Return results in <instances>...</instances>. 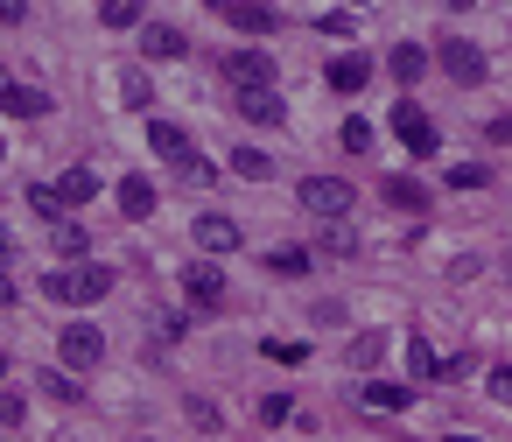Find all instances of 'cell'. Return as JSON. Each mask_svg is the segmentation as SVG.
<instances>
[{
	"label": "cell",
	"mask_w": 512,
	"mask_h": 442,
	"mask_svg": "<svg viewBox=\"0 0 512 442\" xmlns=\"http://www.w3.org/2000/svg\"><path fill=\"white\" fill-rule=\"evenodd\" d=\"M8 85H15V78H8V64H0V92H8Z\"/></svg>",
	"instance_id": "cell-41"
},
{
	"label": "cell",
	"mask_w": 512,
	"mask_h": 442,
	"mask_svg": "<svg viewBox=\"0 0 512 442\" xmlns=\"http://www.w3.org/2000/svg\"><path fill=\"white\" fill-rule=\"evenodd\" d=\"M120 99H127L134 113H148V106H155V78H148V71H120Z\"/></svg>",
	"instance_id": "cell-23"
},
{
	"label": "cell",
	"mask_w": 512,
	"mask_h": 442,
	"mask_svg": "<svg viewBox=\"0 0 512 442\" xmlns=\"http://www.w3.org/2000/svg\"><path fill=\"white\" fill-rule=\"evenodd\" d=\"M211 8H218L239 36H274V29H281V15L267 8V0H211Z\"/></svg>",
	"instance_id": "cell-6"
},
{
	"label": "cell",
	"mask_w": 512,
	"mask_h": 442,
	"mask_svg": "<svg viewBox=\"0 0 512 442\" xmlns=\"http://www.w3.org/2000/svg\"><path fill=\"white\" fill-rule=\"evenodd\" d=\"M190 239H197V253H239V225L225 218V211H204V218H190Z\"/></svg>",
	"instance_id": "cell-9"
},
{
	"label": "cell",
	"mask_w": 512,
	"mask_h": 442,
	"mask_svg": "<svg viewBox=\"0 0 512 442\" xmlns=\"http://www.w3.org/2000/svg\"><path fill=\"white\" fill-rule=\"evenodd\" d=\"M407 372H414V379H442V358H435L428 337H407Z\"/></svg>",
	"instance_id": "cell-26"
},
{
	"label": "cell",
	"mask_w": 512,
	"mask_h": 442,
	"mask_svg": "<svg viewBox=\"0 0 512 442\" xmlns=\"http://www.w3.org/2000/svg\"><path fill=\"white\" fill-rule=\"evenodd\" d=\"M323 78H330V92H344V99H351V92H365V85H372V57H358V50H351V57H330V71H323Z\"/></svg>",
	"instance_id": "cell-15"
},
{
	"label": "cell",
	"mask_w": 512,
	"mask_h": 442,
	"mask_svg": "<svg viewBox=\"0 0 512 442\" xmlns=\"http://www.w3.org/2000/svg\"><path fill=\"white\" fill-rule=\"evenodd\" d=\"M484 134H491V141H512V113H498V120H491Z\"/></svg>",
	"instance_id": "cell-38"
},
{
	"label": "cell",
	"mask_w": 512,
	"mask_h": 442,
	"mask_svg": "<svg viewBox=\"0 0 512 442\" xmlns=\"http://www.w3.org/2000/svg\"><path fill=\"white\" fill-rule=\"evenodd\" d=\"M379 197H386L393 211H414V218L428 211V190H421L414 176H386V183H379Z\"/></svg>",
	"instance_id": "cell-18"
},
{
	"label": "cell",
	"mask_w": 512,
	"mask_h": 442,
	"mask_svg": "<svg viewBox=\"0 0 512 442\" xmlns=\"http://www.w3.org/2000/svg\"><path fill=\"white\" fill-rule=\"evenodd\" d=\"M225 78H232L239 92H253V85H274V57H267V50H232V57H225Z\"/></svg>",
	"instance_id": "cell-11"
},
{
	"label": "cell",
	"mask_w": 512,
	"mask_h": 442,
	"mask_svg": "<svg viewBox=\"0 0 512 442\" xmlns=\"http://www.w3.org/2000/svg\"><path fill=\"white\" fill-rule=\"evenodd\" d=\"M0 113H8V120H43V113H57V99L43 85H8V92H0Z\"/></svg>",
	"instance_id": "cell-12"
},
{
	"label": "cell",
	"mask_w": 512,
	"mask_h": 442,
	"mask_svg": "<svg viewBox=\"0 0 512 442\" xmlns=\"http://www.w3.org/2000/svg\"><path fill=\"white\" fill-rule=\"evenodd\" d=\"M442 442H477V435H442Z\"/></svg>",
	"instance_id": "cell-42"
},
{
	"label": "cell",
	"mask_w": 512,
	"mask_h": 442,
	"mask_svg": "<svg viewBox=\"0 0 512 442\" xmlns=\"http://www.w3.org/2000/svg\"><path fill=\"white\" fill-rule=\"evenodd\" d=\"M190 50V36L176 29V22H141V57H155V64H176Z\"/></svg>",
	"instance_id": "cell-10"
},
{
	"label": "cell",
	"mask_w": 512,
	"mask_h": 442,
	"mask_svg": "<svg viewBox=\"0 0 512 442\" xmlns=\"http://www.w3.org/2000/svg\"><path fill=\"white\" fill-rule=\"evenodd\" d=\"M260 351H267L274 365H302V358H309V344H295V337H267Z\"/></svg>",
	"instance_id": "cell-30"
},
{
	"label": "cell",
	"mask_w": 512,
	"mask_h": 442,
	"mask_svg": "<svg viewBox=\"0 0 512 442\" xmlns=\"http://www.w3.org/2000/svg\"><path fill=\"white\" fill-rule=\"evenodd\" d=\"M8 253H15V239H8V232H0V267H8Z\"/></svg>",
	"instance_id": "cell-40"
},
{
	"label": "cell",
	"mask_w": 512,
	"mask_h": 442,
	"mask_svg": "<svg viewBox=\"0 0 512 442\" xmlns=\"http://www.w3.org/2000/svg\"><path fill=\"white\" fill-rule=\"evenodd\" d=\"M8 302H15V281H8V274H0V309H8Z\"/></svg>",
	"instance_id": "cell-39"
},
{
	"label": "cell",
	"mask_w": 512,
	"mask_h": 442,
	"mask_svg": "<svg viewBox=\"0 0 512 442\" xmlns=\"http://www.w3.org/2000/svg\"><path fill=\"white\" fill-rule=\"evenodd\" d=\"M393 134H400V148H407V155H435V141H442V134H435V120H428L421 106H407V99L393 106Z\"/></svg>",
	"instance_id": "cell-7"
},
{
	"label": "cell",
	"mask_w": 512,
	"mask_h": 442,
	"mask_svg": "<svg viewBox=\"0 0 512 442\" xmlns=\"http://www.w3.org/2000/svg\"><path fill=\"white\" fill-rule=\"evenodd\" d=\"M435 64H442L456 85H484V50H477V43H463V36H449V43L435 50Z\"/></svg>",
	"instance_id": "cell-8"
},
{
	"label": "cell",
	"mask_w": 512,
	"mask_h": 442,
	"mask_svg": "<svg viewBox=\"0 0 512 442\" xmlns=\"http://www.w3.org/2000/svg\"><path fill=\"white\" fill-rule=\"evenodd\" d=\"M505 274H512V260H505Z\"/></svg>",
	"instance_id": "cell-46"
},
{
	"label": "cell",
	"mask_w": 512,
	"mask_h": 442,
	"mask_svg": "<svg viewBox=\"0 0 512 442\" xmlns=\"http://www.w3.org/2000/svg\"><path fill=\"white\" fill-rule=\"evenodd\" d=\"M183 295H190V309H211V316H218V309H225V267H218L211 253L190 260V267H183Z\"/></svg>",
	"instance_id": "cell-2"
},
{
	"label": "cell",
	"mask_w": 512,
	"mask_h": 442,
	"mask_svg": "<svg viewBox=\"0 0 512 442\" xmlns=\"http://www.w3.org/2000/svg\"><path fill=\"white\" fill-rule=\"evenodd\" d=\"M323 246H330V253H351V246H358V239H351V232H344V225H337V218H330V232H323Z\"/></svg>",
	"instance_id": "cell-35"
},
{
	"label": "cell",
	"mask_w": 512,
	"mask_h": 442,
	"mask_svg": "<svg viewBox=\"0 0 512 442\" xmlns=\"http://www.w3.org/2000/svg\"><path fill=\"white\" fill-rule=\"evenodd\" d=\"M29 211H36L43 225H64V211H71V204L57 197V183H29Z\"/></svg>",
	"instance_id": "cell-20"
},
{
	"label": "cell",
	"mask_w": 512,
	"mask_h": 442,
	"mask_svg": "<svg viewBox=\"0 0 512 442\" xmlns=\"http://www.w3.org/2000/svg\"><path fill=\"white\" fill-rule=\"evenodd\" d=\"M57 358H64L71 372H92V365L106 358V337H99L92 323H64V330H57Z\"/></svg>",
	"instance_id": "cell-4"
},
{
	"label": "cell",
	"mask_w": 512,
	"mask_h": 442,
	"mask_svg": "<svg viewBox=\"0 0 512 442\" xmlns=\"http://www.w3.org/2000/svg\"><path fill=\"white\" fill-rule=\"evenodd\" d=\"M386 71H393L400 85H414V78L428 71V50H421V43H393V57H386Z\"/></svg>",
	"instance_id": "cell-19"
},
{
	"label": "cell",
	"mask_w": 512,
	"mask_h": 442,
	"mask_svg": "<svg viewBox=\"0 0 512 442\" xmlns=\"http://www.w3.org/2000/svg\"><path fill=\"white\" fill-rule=\"evenodd\" d=\"M190 421H197V428H218V407H211V400H197V393H190Z\"/></svg>",
	"instance_id": "cell-36"
},
{
	"label": "cell",
	"mask_w": 512,
	"mask_h": 442,
	"mask_svg": "<svg viewBox=\"0 0 512 442\" xmlns=\"http://www.w3.org/2000/svg\"><path fill=\"white\" fill-rule=\"evenodd\" d=\"M99 22H106V29H141L148 8H141V0H99Z\"/></svg>",
	"instance_id": "cell-22"
},
{
	"label": "cell",
	"mask_w": 512,
	"mask_h": 442,
	"mask_svg": "<svg viewBox=\"0 0 512 442\" xmlns=\"http://www.w3.org/2000/svg\"><path fill=\"white\" fill-rule=\"evenodd\" d=\"M267 274H309V253L302 246H274L267 253Z\"/></svg>",
	"instance_id": "cell-28"
},
{
	"label": "cell",
	"mask_w": 512,
	"mask_h": 442,
	"mask_svg": "<svg viewBox=\"0 0 512 442\" xmlns=\"http://www.w3.org/2000/svg\"><path fill=\"white\" fill-rule=\"evenodd\" d=\"M239 120H253V127H281V120H288V106H281V92H274V85H253V92H239Z\"/></svg>",
	"instance_id": "cell-13"
},
{
	"label": "cell",
	"mask_w": 512,
	"mask_h": 442,
	"mask_svg": "<svg viewBox=\"0 0 512 442\" xmlns=\"http://www.w3.org/2000/svg\"><path fill=\"white\" fill-rule=\"evenodd\" d=\"M232 176H246V183H267V176H274V162H267L260 148H232Z\"/></svg>",
	"instance_id": "cell-27"
},
{
	"label": "cell",
	"mask_w": 512,
	"mask_h": 442,
	"mask_svg": "<svg viewBox=\"0 0 512 442\" xmlns=\"http://www.w3.org/2000/svg\"><path fill=\"white\" fill-rule=\"evenodd\" d=\"M288 414H295V400H288V393H267V400H260V421H267V428H281Z\"/></svg>",
	"instance_id": "cell-33"
},
{
	"label": "cell",
	"mask_w": 512,
	"mask_h": 442,
	"mask_svg": "<svg viewBox=\"0 0 512 442\" xmlns=\"http://www.w3.org/2000/svg\"><path fill=\"white\" fill-rule=\"evenodd\" d=\"M113 204H120V218H134V225H141V218H155V204H162V197H155V183H148V176H120Z\"/></svg>",
	"instance_id": "cell-14"
},
{
	"label": "cell",
	"mask_w": 512,
	"mask_h": 442,
	"mask_svg": "<svg viewBox=\"0 0 512 442\" xmlns=\"http://www.w3.org/2000/svg\"><path fill=\"white\" fill-rule=\"evenodd\" d=\"M295 197H302L309 218H344V211H351V183H344V176H309Z\"/></svg>",
	"instance_id": "cell-3"
},
{
	"label": "cell",
	"mask_w": 512,
	"mask_h": 442,
	"mask_svg": "<svg viewBox=\"0 0 512 442\" xmlns=\"http://www.w3.org/2000/svg\"><path fill=\"white\" fill-rule=\"evenodd\" d=\"M22 421H29V400L0 386V428H22Z\"/></svg>",
	"instance_id": "cell-32"
},
{
	"label": "cell",
	"mask_w": 512,
	"mask_h": 442,
	"mask_svg": "<svg viewBox=\"0 0 512 442\" xmlns=\"http://www.w3.org/2000/svg\"><path fill=\"white\" fill-rule=\"evenodd\" d=\"M484 183H491L484 162H456V169H449V190H484Z\"/></svg>",
	"instance_id": "cell-29"
},
{
	"label": "cell",
	"mask_w": 512,
	"mask_h": 442,
	"mask_svg": "<svg viewBox=\"0 0 512 442\" xmlns=\"http://www.w3.org/2000/svg\"><path fill=\"white\" fill-rule=\"evenodd\" d=\"M358 400H365L372 414H400V407L414 400V386H393V379H365V386H358Z\"/></svg>",
	"instance_id": "cell-17"
},
{
	"label": "cell",
	"mask_w": 512,
	"mask_h": 442,
	"mask_svg": "<svg viewBox=\"0 0 512 442\" xmlns=\"http://www.w3.org/2000/svg\"><path fill=\"white\" fill-rule=\"evenodd\" d=\"M491 400H505V407H512V365H491Z\"/></svg>",
	"instance_id": "cell-34"
},
{
	"label": "cell",
	"mask_w": 512,
	"mask_h": 442,
	"mask_svg": "<svg viewBox=\"0 0 512 442\" xmlns=\"http://www.w3.org/2000/svg\"><path fill=\"white\" fill-rule=\"evenodd\" d=\"M337 141H344V155H365V148H372V127H365V120H344Z\"/></svg>",
	"instance_id": "cell-31"
},
{
	"label": "cell",
	"mask_w": 512,
	"mask_h": 442,
	"mask_svg": "<svg viewBox=\"0 0 512 442\" xmlns=\"http://www.w3.org/2000/svg\"><path fill=\"white\" fill-rule=\"evenodd\" d=\"M0 162H8V141H0Z\"/></svg>",
	"instance_id": "cell-45"
},
{
	"label": "cell",
	"mask_w": 512,
	"mask_h": 442,
	"mask_svg": "<svg viewBox=\"0 0 512 442\" xmlns=\"http://www.w3.org/2000/svg\"><path fill=\"white\" fill-rule=\"evenodd\" d=\"M36 386H43L50 400H64V407H71V400H85V386H78V372H71V365H50Z\"/></svg>",
	"instance_id": "cell-21"
},
{
	"label": "cell",
	"mask_w": 512,
	"mask_h": 442,
	"mask_svg": "<svg viewBox=\"0 0 512 442\" xmlns=\"http://www.w3.org/2000/svg\"><path fill=\"white\" fill-rule=\"evenodd\" d=\"M449 8H477V0H449Z\"/></svg>",
	"instance_id": "cell-43"
},
{
	"label": "cell",
	"mask_w": 512,
	"mask_h": 442,
	"mask_svg": "<svg viewBox=\"0 0 512 442\" xmlns=\"http://www.w3.org/2000/svg\"><path fill=\"white\" fill-rule=\"evenodd\" d=\"M57 197H64L71 211H78V204H92V197H99V169H85V162H71V169L57 176Z\"/></svg>",
	"instance_id": "cell-16"
},
{
	"label": "cell",
	"mask_w": 512,
	"mask_h": 442,
	"mask_svg": "<svg viewBox=\"0 0 512 442\" xmlns=\"http://www.w3.org/2000/svg\"><path fill=\"white\" fill-rule=\"evenodd\" d=\"M0 22H29V0H0Z\"/></svg>",
	"instance_id": "cell-37"
},
{
	"label": "cell",
	"mask_w": 512,
	"mask_h": 442,
	"mask_svg": "<svg viewBox=\"0 0 512 442\" xmlns=\"http://www.w3.org/2000/svg\"><path fill=\"white\" fill-rule=\"evenodd\" d=\"M148 155L169 162V169H190V162H197V141H190L176 120H148Z\"/></svg>",
	"instance_id": "cell-5"
},
{
	"label": "cell",
	"mask_w": 512,
	"mask_h": 442,
	"mask_svg": "<svg viewBox=\"0 0 512 442\" xmlns=\"http://www.w3.org/2000/svg\"><path fill=\"white\" fill-rule=\"evenodd\" d=\"M379 358H386V330H358V337H351V365H358V372H372Z\"/></svg>",
	"instance_id": "cell-25"
},
{
	"label": "cell",
	"mask_w": 512,
	"mask_h": 442,
	"mask_svg": "<svg viewBox=\"0 0 512 442\" xmlns=\"http://www.w3.org/2000/svg\"><path fill=\"white\" fill-rule=\"evenodd\" d=\"M50 239H57V253H64V260H85V253H92V232H85V225H71V218H64V225H50Z\"/></svg>",
	"instance_id": "cell-24"
},
{
	"label": "cell",
	"mask_w": 512,
	"mask_h": 442,
	"mask_svg": "<svg viewBox=\"0 0 512 442\" xmlns=\"http://www.w3.org/2000/svg\"><path fill=\"white\" fill-rule=\"evenodd\" d=\"M0 379H8V351H0Z\"/></svg>",
	"instance_id": "cell-44"
},
{
	"label": "cell",
	"mask_w": 512,
	"mask_h": 442,
	"mask_svg": "<svg viewBox=\"0 0 512 442\" xmlns=\"http://www.w3.org/2000/svg\"><path fill=\"white\" fill-rule=\"evenodd\" d=\"M113 281H120V274H113L106 260H64V267H50V274H43V295H50V302H71V309H85V302H106V295H113Z\"/></svg>",
	"instance_id": "cell-1"
}]
</instances>
